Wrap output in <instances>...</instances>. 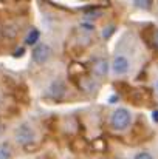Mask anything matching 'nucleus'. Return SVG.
Returning a JSON list of instances; mask_svg holds the SVG:
<instances>
[{
    "mask_svg": "<svg viewBox=\"0 0 158 159\" xmlns=\"http://www.w3.org/2000/svg\"><path fill=\"white\" fill-rule=\"evenodd\" d=\"M132 116L130 111L126 108H116L112 114V127L115 130H126L130 125Z\"/></svg>",
    "mask_w": 158,
    "mask_h": 159,
    "instance_id": "obj_1",
    "label": "nucleus"
},
{
    "mask_svg": "<svg viewBox=\"0 0 158 159\" xmlns=\"http://www.w3.org/2000/svg\"><path fill=\"white\" fill-rule=\"evenodd\" d=\"M51 56V48L45 43H39L33 50V60L36 63H45Z\"/></svg>",
    "mask_w": 158,
    "mask_h": 159,
    "instance_id": "obj_2",
    "label": "nucleus"
},
{
    "mask_svg": "<svg viewBox=\"0 0 158 159\" xmlns=\"http://www.w3.org/2000/svg\"><path fill=\"white\" fill-rule=\"evenodd\" d=\"M16 139H17V142L19 144H30V142H33L34 141V131L26 125V124H23V125H20L19 128H17V131H16Z\"/></svg>",
    "mask_w": 158,
    "mask_h": 159,
    "instance_id": "obj_3",
    "label": "nucleus"
},
{
    "mask_svg": "<svg viewBox=\"0 0 158 159\" xmlns=\"http://www.w3.org/2000/svg\"><path fill=\"white\" fill-rule=\"evenodd\" d=\"M112 68H113V73L115 74H126L129 71V60L124 57V56H116L112 62Z\"/></svg>",
    "mask_w": 158,
    "mask_h": 159,
    "instance_id": "obj_4",
    "label": "nucleus"
},
{
    "mask_svg": "<svg viewBox=\"0 0 158 159\" xmlns=\"http://www.w3.org/2000/svg\"><path fill=\"white\" fill-rule=\"evenodd\" d=\"M108 73V62L105 59H99L93 63V74L96 77H105Z\"/></svg>",
    "mask_w": 158,
    "mask_h": 159,
    "instance_id": "obj_5",
    "label": "nucleus"
},
{
    "mask_svg": "<svg viewBox=\"0 0 158 159\" xmlns=\"http://www.w3.org/2000/svg\"><path fill=\"white\" fill-rule=\"evenodd\" d=\"M50 94H51V98L54 99H60L64 94H65V85L62 84V82H54L51 85V88H50Z\"/></svg>",
    "mask_w": 158,
    "mask_h": 159,
    "instance_id": "obj_6",
    "label": "nucleus"
},
{
    "mask_svg": "<svg viewBox=\"0 0 158 159\" xmlns=\"http://www.w3.org/2000/svg\"><path fill=\"white\" fill-rule=\"evenodd\" d=\"M39 37H41V31H39V30H31V31L26 34L25 42H26V45H36V43L39 42Z\"/></svg>",
    "mask_w": 158,
    "mask_h": 159,
    "instance_id": "obj_7",
    "label": "nucleus"
},
{
    "mask_svg": "<svg viewBox=\"0 0 158 159\" xmlns=\"http://www.w3.org/2000/svg\"><path fill=\"white\" fill-rule=\"evenodd\" d=\"M133 3L140 9H149V6H151V0H133Z\"/></svg>",
    "mask_w": 158,
    "mask_h": 159,
    "instance_id": "obj_8",
    "label": "nucleus"
},
{
    "mask_svg": "<svg viewBox=\"0 0 158 159\" xmlns=\"http://www.w3.org/2000/svg\"><path fill=\"white\" fill-rule=\"evenodd\" d=\"M11 153H9V147L8 145H2L0 147V159H9Z\"/></svg>",
    "mask_w": 158,
    "mask_h": 159,
    "instance_id": "obj_9",
    "label": "nucleus"
},
{
    "mask_svg": "<svg viewBox=\"0 0 158 159\" xmlns=\"http://www.w3.org/2000/svg\"><path fill=\"white\" fill-rule=\"evenodd\" d=\"M135 159H152V156L149 155V153H138Z\"/></svg>",
    "mask_w": 158,
    "mask_h": 159,
    "instance_id": "obj_10",
    "label": "nucleus"
},
{
    "mask_svg": "<svg viewBox=\"0 0 158 159\" xmlns=\"http://www.w3.org/2000/svg\"><path fill=\"white\" fill-rule=\"evenodd\" d=\"M112 31H115V28H112V26H108V28H107V31H105V33H104V37H108Z\"/></svg>",
    "mask_w": 158,
    "mask_h": 159,
    "instance_id": "obj_11",
    "label": "nucleus"
},
{
    "mask_svg": "<svg viewBox=\"0 0 158 159\" xmlns=\"http://www.w3.org/2000/svg\"><path fill=\"white\" fill-rule=\"evenodd\" d=\"M152 119H154L155 122H158V110H155V111L152 113Z\"/></svg>",
    "mask_w": 158,
    "mask_h": 159,
    "instance_id": "obj_12",
    "label": "nucleus"
},
{
    "mask_svg": "<svg viewBox=\"0 0 158 159\" xmlns=\"http://www.w3.org/2000/svg\"><path fill=\"white\" fill-rule=\"evenodd\" d=\"M154 42H155V45L158 47V30L155 31V34H154Z\"/></svg>",
    "mask_w": 158,
    "mask_h": 159,
    "instance_id": "obj_13",
    "label": "nucleus"
},
{
    "mask_svg": "<svg viewBox=\"0 0 158 159\" xmlns=\"http://www.w3.org/2000/svg\"><path fill=\"white\" fill-rule=\"evenodd\" d=\"M2 131H3V127H2V125H0V133H2Z\"/></svg>",
    "mask_w": 158,
    "mask_h": 159,
    "instance_id": "obj_14",
    "label": "nucleus"
},
{
    "mask_svg": "<svg viewBox=\"0 0 158 159\" xmlns=\"http://www.w3.org/2000/svg\"><path fill=\"white\" fill-rule=\"evenodd\" d=\"M157 85H158V84H157Z\"/></svg>",
    "mask_w": 158,
    "mask_h": 159,
    "instance_id": "obj_15",
    "label": "nucleus"
}]
</instances>
